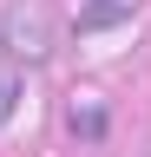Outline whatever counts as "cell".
I'll list each match as a JSON object with an SVG mask.
<instances>
[{
	"label": "cell",
	"instance_id": "3957f363",
	"mask_svg": "<svg viewBox=\"0 0 151 157\" xmlns=\"http://www.w3.org/2000/svg\"><path fill=\"white\" fill-rule=\"evenodd\" d=\"M13 105H20V72H7V66H0V124L13 118Z\"/></svg>",
	"mask_w": 151,
	"mask_h": 157
},
{
	"label": "cell",
	"instance_id": "7a4b0ae2",
	"mask_svg": "<svg viewBox=\"0 0 151 157\" xmlns=\"http://www.w3.org/2000/svg\"><path fill=\"white\" fill-rule=\"evenodd\" d=\"M66 124H72V137H92V144H99V137H105V111H99V105H85V111L72 105V111H66Z\"/></svg>",
	"mask_w": 151,
	"mask_h": 157
},
{
	"label": "cell",
	"instance_id": "6da1fadb",
	"mask_svg": "<svg viewBox=\"0 0 151 157\" xmlns=\"http://www.w3.org/2000/svg\"><path fill=\"white\" fill-rule=\"evenodd\" d=\"M7 46L20 52V59H40L46 52V20H40V7H13L7 13Z\"/></svg>",
	"mask_w": 151,
	"mask_h": 157
}]
</instances>
